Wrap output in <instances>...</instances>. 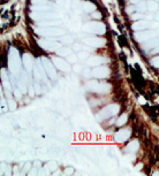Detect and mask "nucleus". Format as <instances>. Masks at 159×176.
Instances as JSON below:
<instances>
[{"mask_svg": "<svg viewBox=\"0 0 159 176\" xmlns=\"http://www.w3.org/2000/svg\"><path fill=\"white\" fill-rule=\"evenodd\" d=\"M105 62H106V59L100 57V55H92V57L86 59V65L90 67H97V66H100Z\"/></svg>", "mask_w": 159, "mask_h": 176, "instance_id": "nucleus-14", "label": "nucleus"}, {"mask_svg": "<svg viewBox=\"0 0 159 176\" xmlns=\"http://www.w3.org/2000/svg\"><path fill=\"white\" fill-rule=\"evenodd\" d=\"M38 45H39L42 48L46 50V51H57V50L61 46V44L58 43L54 38H47V39L38 40Z\"/></svg>", "mask_w": 159, "mask_h": 176, "instance_id": "nucleus-6", "label": "nucleus"}, {"mask_svg": "<svg viewBox=\"0 0 159 176\" xmlns=\"http://www.w3.org/2000/svg\"><path fill=\"white\" fill-rule=\"evenodd\" d=\"M83 43L91 47H103L106 44V39L101 37H86L83 39Z\"/></svg>", "mask_w": 159, "mask_h": 176, "instance_id": "nucleus-9", "label": "nucleus"}, {"mask_svg": "<svg viewBox=\"0 0 159 176\" xmlns=\"http://www.w3.org/2000/svg\"><path fill=\"white\" fill-rule=\"evenodd\" d=\"M43 28V27H42ZM36 32L40 36H46V37H57V36H62L66 33V30L65 29H61V28H57V27H47V28H43V29H39L37 28L36 29Z\"/></svg>", "mask_w": 159, "mask_h": 176, "instance_id": "nucleus-5", "label": "nucleus"}, {"mask_svg": "<svg viewBox=\"0 0 159 176\" xmlns=\"http://www.w3.org/2000/svg\"><path fill=\"white\" fill-rule=\"evenodd\" d=\"M127 121H128V114H127V113H123V114H121V116L118 119L117 126H118V127H121V126H123Z\"/></svg>", "mask_w": 159, "mask_h": 176, "instance_id": "nucleus-23", "label": "nucleus"}, {"mask_svg": "<svg viewBox=\"0 0 159 176\" xmlns=\"http://www.w3.org/2000/svg\"><path fill=\"white\" fill-rule=\"evenodd\" d=\"M155 36H158V35H157V31L154 32V31H151V30H142V31H136V32L134 33L135 40H137V42H140V43H144V42L151 39V38L155 37Z\"/></svg>", "mask_w": 159, "mask_h": 176, "instance_id": "nucleus-7", "label": "nucleus"}, {"mask_svg": "<svg viewBox=\"0 0 159 176\" xmlns=\"http://www.w3.org/2000/svg\"><path fill=\"white\" fill-rule=\"evenodd\" d=\"M30 16H31L32 20H36V21H40V20H42V21L56 20V18L59 17V15L56 14V13H42V12H39V13H34V14H31Z\"/></svg>", "mask_w": 159, "mask_h": 176, "instance_id": "nucleus-11", "label": "nucleus"}, {"mask_svg": "<svg viewBox=\"0 0 159 176\" xmlns=\"http://www.w3.org/2000/svg\"><path fill=\"white\" fill-rule=\"evenodd\" d=\"M9 68L13 75L19 76L20 70H21V62H20V57L19 53L15 48H12L9 52Z\"/></svg>", "mask_w": 159, "mask_h": 176, "instance_id": "nucleus-3", "label": "nucleus"}, {"mask_svg": "<svg viewBox=\"0 0 159 176\" xmlns=\"http://www.w3.org/2000/svg\"><path fill=\"white\" fill-rule=\"evenodd\" d=\"M111 74V70L108 67L106 66H97V67H93V69L91 70V75L96 78H106L108 77Z\"/></svg>", "mask_w": 159, "mask_h": 176, "instance_id": "nucleus-8", "label": "nucleus"}, {"mask_svg": "<svg viewBox=\"0 0 159 176\" xmlns=\"http://www.w3.org/2000/svg\"><path fill=\"white\" fill-rule=\"evenodd\" d=\"M80 6H81V1H80V0H73V1H72V7H73V9H74L75 12L79 10Z\"/></svg>", "mask_w": 159, "mask_h": 176, "instance_id": "nucleus-34", "label": "nucleus"}, {"mask_svg": "<svg viewBox=\"0 0 159 176\" xmlns=\"http://www.w3.org/2000/svg\"><path fill=\"white\" fill-rule=\"evenodd\" d=\"M136 5H137V6H136L135 8H136V10H138V13H144V12H147V2H145V1H138Z\"/></svg>", "mask_w": 159, "mask_h": 176, "instance_id": "nucleus-24", "label": "nucleus"}, {"mask_svg": "<svg viewBox=\"0 0 159 176\" xmlns=\"http://www.w3.org/2000/svg\"><path fill=\"white\" fill-rule=\"evenodd\" d=\"M156 46H158V36H155L151 39L144 42L142 45V48L144 51H148V50H151L152 47H156Z\"/></svg>", "mask_w": 159, "mask_h": 176, "instance_id": "nucleus-16", "label": "nucleus"}, {"mask_svg": "<svg viewBox=\"0 0 159 176\" xmlns=\"http://www.w3.org/2000/svg\"><path fill=\"white\" fill-rule=\"evenodd\" d=\"M141 18H147V15H144L143 13H135L132 15V20H134V21H137Z\"/></svg>", "mask_w": 159, "mask_h": 176, "instance_id": "nucleus-29", "label": "nucleus"}, {"mask_svg": "<svg viewBox=\"0 0 159 176\" xmlns=\"http://www.w3.org/2000/svg\"><path fill=\"white\" fill-rule=\"evenodd\" d=\"M96 5L93 3V2H91V1H85L84 3H83V9H84V12H86V13H92V12H95L96 10Z\"/></svg>", "mask_w": 159, "mask_h": 176, "instance_id": "nucleus-19", "label": "nucleus"}, {"mask_svg": "<svg viewBox=\"0 0 159 176\" xmlns=\"http://www.w3.org/2000/svg\"><path fill=\"white\" fill-rule=\"evenodd\" d=\"M52 63H53V66L56 67V68H58V69H60L61 72H65V73H68V72H71V66H69V63L66 61V60H64V59H60V58H53L52 59Z\"/></svg>", "mask_w": 159, "mask_h": 176, "instance_id": "nucleus-12", "label": "nucleus"}, {"mask_svg": "<svg viewBox=\"0 0 159 176\" xmlns=\"http://www.w3.org/2000/svg\"><path fill=\"white\" fill-rule=\"evenodd\" d=\"M158 61H159V58L156 55V57H154L151 60H150V63H151V66H154L155 68H158Z\"/></svg>", "mask_w": 159, "mask_h": 176, "instance_id": "nucleus-35", "label": "nucleus"}, {"mask_svg": "<svg viewBox=\"0 0 159 176\" xmlns=\"http://www.w3.org/2000/svg\"><path fill=\"white\" fill-rule=\"evenodd\" d=\"M8 104H9V109H15L16 108V102H15V100H13V99H9L8 101H7Z\"/></svg>", "mask_w": 159, "mask_h": 176, "instance_id": "nucleus-36", "label": "nucleus"}, {"mask_svg": "<svg viewBox=\"0 0 159 176\" xmlns=\"http://www.w3.org/2000/svg\"><path fill=\"white\" fill-rule=\"evenodd\" d=\"M82 70H83V68H82L81 65H75V66H74V72H75V73H79L80 74Z\"/></svg>", "mask_w": 159, "mask_h": 176, "instance_id": "nucleus-38", "label": "nucleus"}, {"mask_svg": "<svg viewBox=\"0 0 159 176\" xmlns=\"http://www.w3.org/2000/svg\"><path fill=\"white\" fill-rule=\"evenodd\" d=\"M91 16H92V18H95V20H100V18L103 17V14H101L99 10H95V12L91 13Z\"/></svg>", "mask_w": 159, "mask_h": 176, "instance_id": "nucleus-32", "label": "nucleus"}, {"mask_svg": "<svg viewBox=\"0 0 159 176\" xmlns=\"http://www.w3.org/2000/svg\"><path fill=\"white\" fill-rule=\"evenodd\" d=\"M86 88L88 90L95 92V93H110L111 90H112V87L111 84L108 83H99V82H95V81H91L86 84Z\"/></svg>", "mask_w": 159, "mask_h": 176, "instance_id": "nucleus-4", "label": "nucleus"}, {"mask_svg": "<svg viewBox=\"0 0 159 176\" xmlns=\"http://www.w3.org/2000/svg\"><path fill=\"white\" fill-rule=\"evenodd\" d=\"M76 61H77V55H75L73 53H71L69 55H67V62L68 63H75Z\"/></svg>", "mask_w": 159, "mask_h": 176, "instance_id": "nucleus-30", "label": "nucleus"}, {"mask_svg": "<svg viewBox=\"0 0 159 176\" xmlns=\"http://www.w3.org/2000/svg\"><path fill=\"white\" fill-rule=\"evenodd\" d=\"M31 9L35 10V12H46L49 9V7L46 5H43V6H34V7H31Z\"/></svg>", "mask_w": 159, "mask_h": 176, "instance_id": "nucleus-28", "label": "nucleus"}, {"mask_svg": "<svg viewBox=\"0 0 159 176\" xmlns=\"http://www.w3.org/2000/svg\"><path fill=\"white\" fill-rule=\"evenodd\" d=\"M120 111V106L119 104H111L106 107H104L103 109L99 111V113L96 114V119L98 121H103V120H107L114 115L118 114V112Z\"/></svg>", "mask_w": 159, "mask_h": 176, "instance_id": "nucleus-1", "label": "nucleus"}, {"mask_svg": "<svg viewBox=\"0 0 159 176\" xmlns=\"http://www.w3.org/2000/svg\"><path fill=\"white\" fill-rule=\"evenodd\" d=\"M57 54L58 55H60V57H67V55H69L71 53H72V50L69 48V47H65V46H60L57 51Z\"/></svg>", "mask_w": 159, "mask_h": 176, "instance_id": "nucleus-21", "label": "nucleus"}, {"mask_svg": "<svg viewBox=\"0 0 159 176\" xmlns=\"http://www.w3.org/2000/svg\"><path fill=\"white\" fill-rule=\"evenodd\" d=\"M134 10H136V8H135V6H134V5H132V6H128V7H127V13H128V14H132Z\"/></svg>", "mask_w": 159, "mask_h": 176, "instance_id": "nucleus-39", "label": "nucleus"}, {"mask_svg": "<svg viewBox=\"0 0 159 176\" xmlns=\"http://www.w3.org/2000/svg\"><path fill=\"white\" fill-rule=\"evenodd\" d=\"M60 21H46V22H40L39 24L42 27H57V25H60Z\"/></svg>", "mask_w": 159, "mask_h": 176, "instance_id": "nucleus-26", "label": "nucleus"}, {"mask_svg": "<svg viewBox=\"0 0 159 176\" xmlns=\"http://www.w3.org/2000/svg\"><path fill=\"white\" fill-rule=\"evenodd\" d=\"M73 50L74 51H86V52H90V51H92V48L91 47H89V46H86V45H82V44H75L74 45V47H73Z\"/></svg>", "mask_w": 159, "mask_h": 176, "instance_id": "nucleus-22", "label": "nucleus"}, {"mask_svg": "<svg viewBox=\"0 0 159 176\" xmlns=\"http://www.w3.org/2000/svg\"><path fill=\"white\" fill-rule=\"evenodd\" d=\"M40 61H42L43 68H44V70L46 72L47 76H50L52 80H54V78L57 77V72H56V67L53 66V63H52L49 59H46V58H42Z\"/></svg>", "mask_w": 159, "mask_h": 176, "instance_id": "nucleus-10", "label": "nucleus"}, {"mask_svg": "<svg viewBox=\"0 0 159 176\" xmlns=\"http://www.w3.org/2000/svg\"><path fill=\"white\" fill-rule=\"evenodd\" d=\"M59 39H60V42L64 43V44H72V43L74 42V37H72V36H62V37H60Z\"/></svg>", "mask_w": 159, "mask_h": 176, "instance_id": "nucleus-27", "label": "nucleus"}, {"mask_svg": "<svg viewBox=\"0 0 159 176\" xmlns=\"http://www.w3.org/2000/svg\"><path fill=\"white\" fill-rule=\"evenodd\" d=\"M148 28H152V23L149 22V21H145V20H141V21H137L135 22L133 25H132V29L135 30V31H142V30H147Z\"/></svg>", "mask_w": 159, "mask_h": 176, "instance_id": "nucleus-15", "label": "nucleus"}, {"mask_svg": "<svg viewBox=\"0 0 159 176\" xmlns=\"http://www.w3.org/2000/svg\"><path fill=\"white\" fill-rule=\"evenodd\" d=\"M83 76H84L85 78L91 77V70H90V69H84V70H83Z\"/></svg>", "mask_w": 159, "mask_h": 176, "instance_id": "nucleus-37", "label": "nucleus"}, {"mask_svg": "<svg viewBox=\"0 0 159 176\" xmlns=\"http://www.w3.org/2000/svg\"><path fill=\"white\" fill-rule=\"evenodd\" d=\"M23 65L25 67L27 70H31L32 69V60H31V57L29 54H24L23 55Z\"/></svg>", "mask_w": 159, "mask_h": 176, "instance_id": "nucleus-18", "label": "nucleus"}, {"mask_svg": "<svg viewBox=\"0 0 159 176\" xmlns=\"http://www.w3.org/2000/svg\"><path fill=\"white\" fill-rule=\"evenodd\" d=\"M88 58H89V52L86 51H80L77 54V59H81V60H85Z\"/></svg>", "mask_w": 159, "mask_h": 176, "instance_id": "nucleus-31", "label": "nucleus"}, {"mask_svg": "<svg viewBox=\"0 0 159 176\" xmlns=\"http://www.w3.org/2000/svg\"><path fill=\"white\" fill-rule=\"evenodd\" d=\"M138 147H140V143H138L137 139H135V141H132V142L123 149V151H125L126 153H135V152H137Z\"/></svg>", "mask_w": 159, "mask_h": 176, "instance_id": "nucleus-17", "label": "nucleus"}, {"mask_svg": "<svg viewBox=\"0 0 159 176\" xmlns=\"http://www.w3.org/2000/svg\"><path fill=\"white\" fill-rule=\"evenodd\" d=\"M129 1H130V2L133 3V5H136V3H137V2L140 1V0H129Z\"/></svg>", "mask_w": 159, "mask_h": 176, "instance_id": "nucleus-41", "label": "nucleus"}, {"mask_svg": "<svg viewBox=\"0 0 159 176\" xmlns=\"http://www.w3.org/2000/svg\"><path fill=\"white\" fill-rule=\"evenodd\" d=\"M147 10H149V12H154V13H156L157 14V12H158V1H149V2H147Z\"/></svg>", "mask_w": 159, "mask_h": 176, "instance_id": "nucleus-20", "label": "nucleus"}, {"mask_svg": "<svg viewBox=\"0 0 159 176\" xmlns=\"http://www.w3.org/2000/svg\"><path fill=\"white\" fill-rule=\"evenodd\" d=\"M30 174H37V171L35 169V171H30Z\"/></svg>", "mask_w": 159, "mask_h": 176, "instance_id": "nucleus-42", "label": "nucleus"}, {"mask_svg": "<svg viewBox=\"0 0 159 176\" xmlns=\"http://www.w3.org/2000/svg\"><path fill=\"white\" fill-rule=\"evenodd\" d=\"M83 31L95 35H104L106 32V27L103 22H88L83 24Z\"/></svg>", "mask_w": 159, "mask_h": 176, "instance_id": "nucleus-2", "label": "nucleus"}, {"mask_svg": "<svg viewBox=\"0 0 159 176\" xmlns=\"http://www.w3.org/2000/svg\"><path fill=\"white\" fill-rule=\"evenodd\" d=\"M31 3L34 6H43L47 3V0H31Z\"/></svg>", "mask_w": 159, "mask_h": 176, "instance_id": "nucleus-33", "label": "nucleus"}, {"mask_svg": "<svg viewBox=\"0 0 159 176\" xmlns=\"http://www.w3.org/2000/svg\"><path fill=\"white\" fill-rule=\"evenodd\" d=\"M130 135H132L130 129H121V130H119V131L115 134L114 139H115V142H118V143H123V142H126V141L130 137Z\"/></svg>", "mask_w": 159, "mask_h": 176, "instance_id": "nucleus-13", "label": "nucleus"}, {"mask_svg": "<svg viewBox=\"0 0 159 176\" xmlns=\"http://www.w3.org/2000/svg\"><path fill=\"white\" fill-rule=\"evenodd\" d=\"M73 173H74V169H73V168H67V169L65 171V174H66V175H72Z\"/></svg>", "mask_w": 159, "mask_h": 176, "instance_id": "nucleus-40", "label": "nucleus"}, {"mask_svg": "<svg viewBox=\"0 0 159 176\" xmlns=\"http://www.w3.org/2000/svg\"><path fill=\"white\" fill-rule=\"evenodd\" d=\"M46 169H47L49 172H51V173H54V172L58 169V164H57L56 161H50V162H47V165H46Z\"/></svg>", "mask_w": 159, "mask_h": 176, "instance_id": "nucleus-25", "label": "nucleus"}]
</instances>
